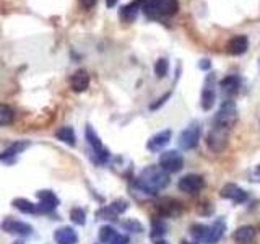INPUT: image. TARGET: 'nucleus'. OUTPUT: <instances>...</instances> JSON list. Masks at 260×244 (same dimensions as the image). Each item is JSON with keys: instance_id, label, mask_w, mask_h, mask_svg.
I'll list each match as a JSON object with an SVG mask.
<instances>
[{"instance_id": "c756f323", "label": "nucleus", "mask_w": 260, "mask_h": 244, "mask_svg": "<svg viewBox=\"0 0 260 244\" xmlns=\"http://www.w3.org/2000/svg\"><path fill=\"white\" fill-rule=\"evenodd\" d=\"M70 218H72V222L77 225H85V222H86V215L81 208H73L70 211Z\"/></svg>"}, {"instance_id": "dca6fc26", "label": "nucleus", "mask_w": 260, "mask_h": 244, "mask_svg": "<svg viewBox=\"0 0 260 244\" xmlns=\"http://www.w3.org/2000/svg\"><path fill=\"white\" fill-rule=\"evenodd\" d=\"M171 135H173L171 134V130H161V132L154 134L148 140V143H146V148L151 150V151H159L161 148H165V146L169 143Z\"/></svg>"}, {"instance_id": "1a4fd4ad", "label": "nucleus", "mask_w": 260, "mask_h": 244, "mask_svg": "<svg viewBox=\"0 0 260 244\" xmlns=\"http://www.w3.org/2000/svg\"><path fill=\"white\" fill-rule=\"evenodd\" d=\"M205 181L199 174H187L179 181V189L185 194H197L203 189Z\"/></svg>"}, {"instance_id": "b1692460", "label": "nucleus", "mask_w": 260, "mask_h": 244, "mask_svg": "<svg viewBox=\"0 0 260 244\" xmlns=\"http://www.w3.org/2000/svg\"><path fill=\"white\" fill-rule=\"evenodd\" d=\"M192 236L197 241H203V242H207L208 239V234H210V226L207 225H200V223H195L192 225Z\"/></svg>"}, {"instance_id": "cd10ccee", "label": "nucleus", "mask_w": 260, "mask_h": 244, "mask_svg": "<svg viewBox=\"0 0 260 244\" xmlns=\"http://www.w3.org/2000/svg\"><path fill=\"white\" fill-rule=\"evenodd\" d=\"M168 70H169V62L166 59H158L156 64H154V73H156L158 78H162L168 75Z\"/></svg>"}, {"instance_id": "ea45409f", "label": "nucleus", "mask_w": 260, "mask_h": 244, "mask_svg": "<svg viewBox=\"0 0 260 244\" xmlns=\"http://www.w3.org/2000/svg\"><path fill=\"white\" fill-rule=\"evenodd\" d=\"M15 244H23V242H15Z\"/></svg>"}, {"instance_id": "9b49d317", "label": "nucleus", "mask_w": 260, "mask_h": 244, "mask_svg": "<svg viewBox=\"0 0 260 244\" xmlns=\"http://www.w3.org/2000/svg\"><path fill=\"white\" fill-rule=\"evenodd\" d=\"M156 208L161 217H179L182 214V205L174 199H161L156 203Z\"/></svg>"}, {"instance_id": "58836bf2", "label": "nucleus", "mask_w": 260, "mask_h": 244, "mask_svg": "<svg viewBox=\"0 0 260 244\" xmlns=\"http://www.w3.org/2000/svg\"><path fill=\"white\" fill-rule=\"evenodd\" d=\"M182 244H189V242H185V241H184V242H182Z\"/></svg>"}, {"instance_id": "4468645a", "label": "nucleus", "mask_w": 260, "mask_h": 244, "mask_svg": "<svg viewBox=\"0 0 260 244\" xmlns=\"http://www.w3.org/2000/svg\"><path fill=\"white\" fill-rule=\"evenodd\" d=\"M255 236H257V231H255L254 226L244 225V226H239L238 230L234 231L233 238L236 242H239V244H252L255 241Z\"/></svg>"}, {"instance_id": "5701e85b", "label": "nucleus", "mask_w": 260, "mask_h": 244, "mask_svg": "<svg viewBox=\"0 0 260 244\" xmlns=\"http://www.w3.org/2000/svg\"><path fill=\"white\" fill-rule=\"evenodd\" d=\"M55 137L59 138L60 142H63V143H67V145H70V146H73L75 145V132H73V129L72 127H60L59 130L55 132Z\"/></svg>"}, {"instance_id": "f03ea898", "label": "nucleus", "mask_w": 260, "mask_h": 244, "mask_svg": "<svg viewBox=\"0 0 260 244\" xmlns=\"http://www.w3.org/2000/svg\"><path fill=\"white\" fill-rule=\"evenodd\" d=\"M177 10V0H146L142 12L150 20H166L169 16L176 15Z\"/></svg>"}, {"instance_id": "2f4dec72", "label": "nucleus", "mask_w": 260, "mask_h": 244, "mask_svg": "<svg viewBox=\"0 0 260 244\" xmlns=\"http://www.w3.org/2000/svg\"><path fill=\"white\" fill-rule=\"evenodd\" d=\"M124 228H127V230H130V231H135V233H140V231H143V226L138 223V222H135V220H130V222H125L124 223Z\"/></svg>"}, {"instance_id": "f704fd0d", "label": "nucleus", "mask_w": 260, "mask_h": 244, "mask_svg": "<svg viewBox=\"0 0 260 244\" xmlns=\"http://www.w3.org/2000/svg\"><path fill=\"white\" fill-rule=\"evenodd\" d=\"M98 0H80V4L83 5L85 8H93L96 5Z\"/></svg>"}, {"instance_id": "72a5a7b5", "label": "nucleus", "mask_w": 260, "mask_h": 244, "mask_svg": "<svg viewBox=\"0 0 260 244\" xmlns=\"http://www.w3.org/2000/svg\"><path fill=\"white\" fill-rule=\"evenodd\" d=\"M168 98H169V93H168L166 96H162V98H159V100H158V103H154V104H151V106H150V108H151V109H158V108H159V106H161L162 103H166V100H168Z\"/></svg>"}, {"instance_id": "a878e982", "label": "nucleus", "mask_w": 260, "mask_h": 244, "mask_svg": "<svg viewBox=\"0 0 260 244\" xmlns=\"http://www.w3.org/2000/svg\"><path fill=\"white\" fill-rule=\"evenodd\" d=\"M15 119V112L8 104L0 103V126H10Z\"/></svg>"}, {"instance_id": "c9c22d12", "label": "nucleus", "mask_w": 260, "mask_h": 244, "mask_svg": "<svg viewBox=\"0 0 260 244\" xmlns=\"http://www.w3.org/2000/svg\"><path fill=\"white\" fill-rule=\"evenodd\" d=\"M210 60L208 59H203V60H200V64H199V67L200 69H203V70H207V69H210Z\"/></svg>"}, {"instance_id": "f257e3e1", "label": "nucleus", "mask_w": 260, "mask_h": 244, "mask_svg": "<svg viewBox=\"0 0 260 244\" xmlns=\"http://www.w3.org/2000/svg\"><path fill=\"white\" fill-rule=\"evenodd\" d=\"M169 184V174L159 166H148L142 171L140 177L134 182L137 191L145 194L146 197H153L158 191L165 189Z\"/></svg>"}, {"instance_id": "20e7f679", "label": "nucleus", "mask_w": 260, "mask_h": 244, "mask_svg": "<svg viewBox=\"0 0 260 244\" xmlns=\"http://www.w3.org/2000/svg\"><path fill=\"white\" fill-rule=\"evenodd\" d=\"M228 137H230V129H224V127H219V126L213 124V129L210 130L208 137H207L208 148L213 153H221L228 145Z\"/></svg>"}, {"instance_id": "ddd939ff", "label": "nucleus", "mask_w": 260, "mask_h": 244, "mask_svg": "<svg viewBox=\"0 0 260 244\" xmlns=\"http://www.w3.org/2000/svg\"><path fill=\"white\" fill-rule=\"evenodd\" d=\"M2 230L7 233H12V234H20V236H26L31 234L32 228L28 223H23V222H16L13 218H7L2 222Z\"/></svg>"}, {"instance_id": "2eb2a0df", "label": "nucleus", "mask_w": 260, "mask_h": 244, "mask_svg": "<svg viewBox=\"0 0 260 244\" xmlns=\"http://www.w3.org/2000/svg\"><path fill=\"white\" fill-rule=\"evenodd\" d=\"M54 239L57 244H77L78 242V234L77 231L70 226H62L59 230H55Z\"/></svg>"}, {"instance_id": "412c9836", "label": "nucleus", "mask_w": 260, "mask_h": 244, "mask_svg": "<svg viewBox=\"0 0 260 244\" xmlns=\"http://www.w3.org/2000/svg\"><path fill=\"white\" fill-rule=\"evenodd\" d=\"M128 207V203L125 200H116V202H112L109 207H106L100 211V217H106V220H112V217H117L120 214H124V211L127 210Z\"/></svg>"}, {"instance_id": "7ed1b4c3", "label": "nucleus", "mask_w": 260, "mask_h": 244, "mask_svg": "<svg viewBox=\"0 0 260 244\" xmlns=\"http://www.w3.org/2000/svg\"><path fill=\"white\" fill-rule=\"evenodd\" d=\"M236 120H238V108H236V103L233 100H226L219 106L213 124L231 130L233 126L236 124Z\"/></svg>"}, {"instance_id": "7c9ffc66", "label": "nucleus", "mask_w": 260, "mask_h": 244, "mask_svg": "<svg viewBox=\"0 0 260 244\" xmlns=\"http://www.w3.org/2000/svg\"><path fill=\"white\" fill-rule=\"evenodd\" d=\"M166 233V225L162 222H154L151 226V236L153 238H158V236H162Z\"/></svg>"}, {"instance_id": "6ab92c4d", "label": "nucleus", "mask_w": 260, "mask_h": 244, "mask_svg": "<svg viewBox=\"0 0 260 244\" xmlns=\"http://www.w3.org/2000/svg\"><path fill=\"white\" fill-rule=\"evenodd\" d=\"M226 49H228V52L233 54V55H241V54H244L249 49V39H247V36H244V35L234 36L230 41V43H228Z\"/></svg>"}, {"instance_id": "f3484780", "label": "nucleus", "mask_w": 260, "mask_h": 244, "mask_svg": "<svg viewBox=\"0 0 260 244\" xmlns=\"http://www.w3.org/2000/svg\"><path fill=\"white\" fill-rule=\"evenodd\" d=\"M70 86L73 92H77V93H81V92H85V89H88L89 86V75H88V72L86 70H77L73 75L70 77Z\"/></svg>"}, {"instance_id": "39448f33", "label": "nucleus", "mask_w": 260, "mask_h": 244, "mask_svg": "<svg viewBox=\"0 0 260 244\" xmlns=\"http://www.w3.org/2000/svg\"><path fill=\"white\" fill-rule=\"evenodd\" d=\"M202 135V129L199 122H192V124L182 130V134L179 135V145L182 150H192L199 145Z\"/></svg>"}, {"instance_id": "aec40b11", "label": "nucleus", "mask_w": 260, "mask_h": 244, "mask_svg": "<svg viewBox=\"0 0 260 244\" xmlns=\"http://www.w3.org/2000/svg\"><path fill=\"white\" fill-rule=\"evenodd\" d=\"M241 78L238 75H230L221 80V83H219V86H221V92L226 95V96H234L239 93V88H241Z\"/></svg>"}, {"instance_id": "e433bc0d", "label": "nucleus", "mask_w": 260, "mask_h": 244, "mask_svg": "<svg viewBox=\"0 0 260 244\" xmlns=\"http://www.w3.org/2000/svg\"><path fill=\"white\" fill-rule=\"evenodd\" d=\"M106 5H108V8H112L117 5V0H106Z\"/></svg>"}, {"instance_id": "bb28decb", "label": "nucleus", "mask_w": 260, "mask_h": 244, "mask_svg": "<svg viewBox=\"0 0 260 244\" xmlns=\"http://www.w3.org/2000/svg\"><path fill=\"white\" fill-rule=\"evenodd\" d=\"M117 238V233L116 230H114L112 226H108V225H104L101 230H100V241L104 242V244H111L114 239Z\"/></svg>"}, {"instance_id": "6e6552de", "label": "nucleus", "mask_w": 260, "mask_h": 244, "mask_svg": "<svg viewBox=\"0 0 260 244\" xmlns=\"http://www.w3.org/2000/svg\"><path fill=\"white\" fill-rule=\"evenodd\" d=\"M216 80L213 73H210L205 80V86H203L202 92V108L203 111H210L215 106V100H216Z\"/></svg>"}, {"instance_id": "393cba45", "label": "nucleus", "mask_w": 260, "mask_h": 244, "mask_svg": "<svg viewBox=\"0 0 260 244\" xmlns=\"http://www.w3.org/2000/svg\"><path fill=\"white\" fill-rule=\"evenodd\" d=\"M13 205L18 208L20 211H23V214H36V211H38L36 203L29 202L28 199H15Z\"/></svg>"}, {"instance_id": "4be33fe9", "label": "nucleus", "mask_w": 260, "mask_h": 244, "mask_svg": "<svg viewBox=\"0 0 260 244\" xmlns=\"http://www.w3.org/2000/svg\"><path fill=\"white\" fill-rule=\"evenodd\" d=\"M224 233V222L223 220H216L213 223V226H210V234H208V239L207 244H215L221 239V236Z\"/></svg>"}, {"instance_id": "473e14b6", "label": "nucleus", "mask_w": 260, "mask_h": 244, "mask_svg": "<svg viewBox=\"0 0 260 244\" xmlns=\"http://www.w3.org/2000/svg\"><path fill=\"white\" fill-rule=\"evenodd\" d=\"M111 244H128V238L127 236H122V234H117V238L114 239Z\"/></svg>"}, {"instance_id": "0eeeda50", "label": "nucleus", "mask_w": 260, "mask_h": 244, "mask_svg": "<svg viewBox=\"0 0 260 244\" xmlns=\"http://www.w3.org/2000/svg\"><path fill=\"white\" fill-rule=\"evenodd\" d=\"M85 135H86V140H88L89 146H91L93 151H94L96 160L100 161V163H106V161H108V160H109V151L103 146V143H101V140H100V137H98V134L94 132L91 126H88V127H86Z\"/></svg>"}, {"instance_id": "f8f14e48", "label": "nucleus", "mask_w": 260, "mask_h": 244, "mask_svg": "<svg viewBox=\"0 0 260 244\" xmlns=\"http://www.w3.org/2000/svg\"><path fill=\"white\" fill-rule=\"evenodd\" d=\"M145 2H146V0H134V2H130L128 5H124L119 10L120 20H124L127 23L134 21L138 16V13H140V10H143Z\"/></svg>"}, {"instance_id": "423d86ee", "label": "nucleus", "mask_w": 260, "mask_h": 244, "mask_svg": "<svg viewBox=\"0 0 260 244\" xmlns=\"http://www.w3.org/2000/svg\"><path fill=\"white\" fill-rule=\"evenodd\" d=\"M184 166V158L181 153H177L176 150H168L165 153H161L159 157V168L165 169L166 173H177Z\"/></svg>"}, {"instance_id": "a211bd4d", "label": "nucleus", "mask_w": 260, "mask_h": 244, "mask_svg": "<svg viewBox=\"0 0 260 244\" xmlns=\"http://www.w3.org/2000/svg\"><path fill=\"white\" fill-rule=\"evenodd\" d=\"M221 197L230 199L236 203H241L247 199V192L242 191L241 187H238L236 184H226L221 189Z\"/></svg>"}, {"instance_id": "9d476101", "label": "nucleus", "mask_w": 260, "mask_h": 244, "mask_svg": "<svg viewBox=\"0 0 260 244\" xmlns=\"http://www.w3.org/2000/svg\"><path fill=\"white\" fill-rule=\"evenodd\" d=\"M38 197V211H41V214H51L59 205V199H57V195L52 191H39Z\"/></svg>"}, {"instance_id": "c85d7f7f", "label": "nucleus", "mask_w": 260, "mask_h": 244, "mask_svg": "<svg viewBox=\"0 0 260 244\" xmlns=\"http://www.w3.org/2000/svg\"><path fill=\"white\" fill-rule=\"evenodd\" d=\"M28 146V143L26 142H21V143H15V145H12L10 148L8 150H5L4 151V155H0V160H7L8 157H15L16 153H20L21 150H24Z\"/></svg>"}, {"instance_id": "4c0bfd02", "label": "nucleus", "mask_w": 260, "mask_h": 244, "mask_svg": "<svg viewBox=\"0 0 260 244\" xmlns=\"http://www.w3.org/2000/svg\"><path fill=\"white\" fill-rule=\"evenodd\" d=\"M156 244H168L166 241H156Z\"/></svg>"}]
</instances>
